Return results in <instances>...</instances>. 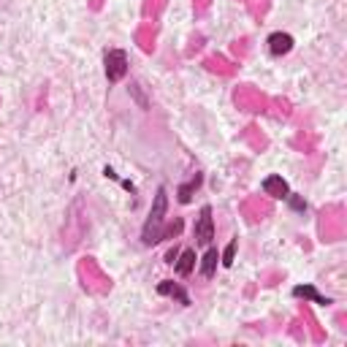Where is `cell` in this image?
Listing matches in <instances>:
<instances>
[{"mask_svg":"<svg viewBox=\"0 0 347 347\" xmlns=\"http://www.w3.org/2000/svg\"><path fill=\"white\" fill-rule=\"evenodd\" d=\"M158 290L163 293V296H174V299H179L182 304H185V307H187V304H190V299H187V293H185V290H182V288H179V285H174V282H168V280H166V282H163V285H160V288H158Z\"/></svg>","mask_w":347,"mask_h":347,"instance_id":"obj_10","label":"cell"},{"mask_svg":"<svg viewBox=\"0 0 347 347\" xmlns=\"http://www.w3.org/2000/svg\"><path fill=\"white\" fill-rule=\"evenodd\" d=\"M217 260H220V253L212 247V250H206V255L201 258V277L204 280H212L214 271H217Z\"/></svg>","mask_w":347,"mask_h":347,"instance_id":"obj_7","label":"cell"},{"mask_svg":"<svg viewBox=\"0 0 347 347\" xmlns=\"http://www.w3.org/2000/svg\"><path fill=\"white\" fill-rule=\"evenodd\" d=\"M177 258H179V260H174L177 274H179V277H190V271L195 268V253H193V250H182Z\"/></svg>","mask_w":347,"mask_h":347,"instance_id":"obj_6","label":"cell"},{"mask_svg":"<svg viewBox=\"0 0 347 347\" xmlns=\"http://www.w3.org/2000/svg\"><path fill=\"white\" fill-rule=\"evenodd\" d=\"M290 49H293V36L290 33H271V36H268V52H271L274 57L288 55Z\"/></svg>","mask_w":347,"mask_h":347,"instance_id":"obj_4","label":"cell"},{"mask_svg":"<svg viewBox=\"0 0 347 347\" xmlns=\"http://www.w3.org/2000/svg\"><path fill=\"white\" fill-rule=\"evenodd\" d=\"M201 187V174H195L193 179L187 182V185H182L179 190H177V195H179V204H190V198H193V193Z\"/></svg>","mask_w":347,"mask_h":347,"instance_id":"obj_9","label":"cell"},{"mask_svg":"<svg viewBox=\"0 0 347 347\" xmlns=\"http://www.w3.org/2000/svg\"><path fill=\"white\" fill-rule=\"evenodd\" d=\"M293 296H296V299H309V301H315V304H331L326 296H320L312 285H296V288H293Z\"/></svg>","mask_w":347,"mask_h":347,"instance_id":"obj_8","label":"cell"},{"mask_svg":"<svg viewBox=\"0 0 347 347\" xmlns=\"http://www.w3.org/2000/svg\"><path fill=\"white\" fill-rule=\"evenodd\" d=\"M236 247H239V239H231V241H228V247H225V250H222V255H220L222 266H233V258H236Z\"/></svg>","mask_w":347,"mask_h":347,"instance_id":"obj_11","label":"cell"},{"mask_svg":"<svg viewBox=\"0 0 347 347\" xmlns=\"http://www.w3.org/2000/svg\"><path fill=\"white\" fill-rule=\"evenodd\" d=\"M193 236H195V244H212L214 239V217H212V206H201V212L195 217V225H193Z\"/></svg>","mask_w":347,"mask_h":347,"instance_id":"obj_2","label":"cell"},{"mask_svg":"<svg viewBox=\"0 0 347 347\" xmlns=\"http://www.w3.org/2000/svg\"><path fill=\"white\" fill-rule=\"evenodd\" d=\"M103 63H106V79L111 84L122 82L125 73H128V55L122 49H109L106 57H103Z\"/></svg>","mask_w":347,"mask_h":347,"instance_id":"obj_3","label":"cell"},{"mask_svg":"<svg viewBox=\"0 0 347 347\" xmlns=\"http://www.w3.org/2000/svg\"><path fill=\"white\" fill-rule=\"evenodd\" d=\"M166 209H168V190L166 187H158L155 193V201H152V209L150 217L144 222V231H141V241L146 247L158 244L163 239V220H166Z\"/></svg>","mask_w":347,"mask_h":347,"instance_id":"obj_1","label":"cell"},{"mask_svg":"<svg viewBox=\"0 0 347 347\" xmlns=\"http://www.w3.org/2000/svg\"><path fill=\"white\" fill-rule=\"evenodd\" d=\"M177 255H179V250L174 247V250H168V255H166V263H174V260H177Z\"/></svg>","mask_w":347,"mask_h":347,"instance_id":"obj_13","label":"cell"},{"mask_svg":"<svg viewBox=\"0 0 347 347\" xmlns=\"http://www.w3.org/2000/svg\"><path fill=\"white\" fill-rule=\"evenodd\" d=\"M263 193L271 195V198H288L290 195V187L282 177H266L263 179Z\"/></svg>","mask_w":347,"mask_h":347,"instance_id":"obj_5","label":"cell"},{"mask_svg":"<svg viewBox=\"0 0 347 347\" xmlns=\"http://www.w3.org/2000/svg\"><path fill=\"white\" fill-rule=\"evenodd\" d=\"M128 90H130V95H133V98H136V103H138V106H141V109H146V106H150V103H146V98L141 95V90H138V84H136V82L130 84Z\"/></svg>","mask_w":347,"mask_h":347,"instance_id":"obj_12","label":"cell"}]
</instances>
